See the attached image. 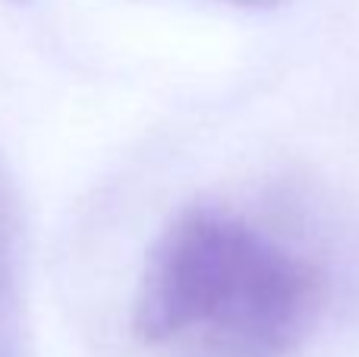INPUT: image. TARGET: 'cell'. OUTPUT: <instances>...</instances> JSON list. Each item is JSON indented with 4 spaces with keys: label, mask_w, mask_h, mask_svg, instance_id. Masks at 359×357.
Returning a JSON list of instances; mask_svg holds the SVG:
<instances>
[{
    "label": "cell",
    "mask_w": 359,
    "mask_h": 357,
    "mask_svg": "<svg viewBox=\"0 0 359 357\" xmlns=\"http://www.w3.org/2000/svg\"><path fill=\"white\" fill-rule=\"evenodd\" d=\"M249 225L211 209L183 212L155 240L139 282L133 326L145 342H170L211 326L236 282Z\"/></svg>",
    "instance_id": "1"
},
{
    "label": "cell",
    "mask_w": 359,
    "mask_h": 357,
    "mask_svg": "<svg viewBox=\"0 0 359 357\" xmlns=\"http://www.w3.org/2000/svg\"><path fill=\"white\" fill-rule=\"evenodd\" d=\"M322 304L316 266L249 225L236 282L208 335L280 357L306 339Z\"/></svg>",
    "instance_id": "2"
},
{
    "label": "cell",
    "mask_w": 359,
    "mask_h": 357,
    "mask_svg": "<svg viewBox=\"0 0 359 357\" xmlns=\"http://www.w3.org/2000/svg\"><path fill=\"white\" fill-rule=\"evenodd\" d=\"M16 240L0 234V342L19 339V316H16Z\"/></svg>",
    "instance_id": "3"
},
{
    "label": "cell",
    "mask_w": 359,
    "mask_h": 357,
    "mask_svg": "<svg viewBox=\"0 0 359 357\" xmlns=\"http://www.w3.org/2000/svg\"><path fill=\"white\" fill-rule=\"evenodd\" d=\"M0 234L19 238V200L4 162H0Z\"/></svg>",
    "instance_id": "4"
},
{
    "label": "cell",
    "mask_w": 359,
    "mask_h": 357,
    "mask_svg": "<svg viewBox=\"0 0 359 357\" xmlns=\"http://www.w3.org/2000/svg\"><path fill=\"white\" fill-rule=\"evenodd\" d=\"M189 357H271V354H262V351H252V348H243V345H233V342L208 335L205 345L198 351H192Z\"/></svg>",
    "instance_id": "5"
},
{
    "label": "cell",
    "mask_w": 359,
    "mask_h": 357,
    "mask_svg": "<svg viewBox=\"0 0 359 357\" xmlns=\"http://www.w3.org/2000/svg\"><path fill=\"white\" fill-rule=\"evenodd\" d=\"M0 357H19V339L0 342Z\"/></svg>",
    "instance_id": "6"
},
{
    "label": "cell",
    "mask_w": 359,
    "mask_h": 357,
    "mask_svg": "<svg viewBox=\"0 0 359 357\" xmlns=\"http://www.w3.org/2000/svg\"><path fill=\"white\" fill-rule=\"evenodd\" d=\"M230 4H243V6H278L284 0H230Z\"/></svg>",
    "instance_id": "7"
},
{
    "label": "cell",
    "mask_w": 359,
    "mask_h": 357,
    "mask_svg": "<svg viewBox=\"0 0 359 357\" xmlns=\"http://www.w3.org/2000/svg\"><path fill=\"white\" fill-rule=\"evenodd\" d=\"M19 4H22V0H19Z\"/></svg>",
    "instance_id": "8"
}]
</instances>
